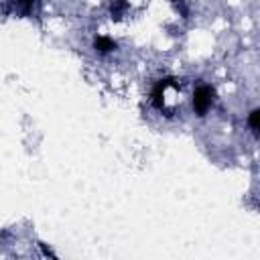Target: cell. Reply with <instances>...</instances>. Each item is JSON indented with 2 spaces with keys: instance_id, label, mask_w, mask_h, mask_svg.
Returning a JSON list of instances; mask_svg holds the SVG:
<instances>
[{
  "instance_id": "cell-8",
  "label": "cell",
  "mask_w": 260,
  "mask_h": 260,
  "mask_svg": "<svg viewBox=\"0 0 260 260\" xmlns=\"http://www.w3.org/2000/svg\"><path fill=\"white\" fill-rule=\"evenodd\" d=\"M39 246H41V250H43V254H45V256H51V258H57V254H53V252H51V250H49V248H47L45 244H39Z\"/></svg>"
},
{
  "instance_id": "cell-7",
  "label": "cell",
  "mask_w": 260,
  "mask_h": 260,
  "mask_svg": "<svg viewBox=\"0 0 260 260\" xmlns=\"http://www.w3.org/2000/svg\"><path fill=\"white\" fill-rule=\"evenodd\" d=\"M173 4L177 6V10L183 14V18H187L189 16V10H187V4H185V0H173Z\"/></svg>"
},
{
  "instance_id": "cell-6",
  "label": "cell",
  "mask_w": 260,
  "mask_h": 260,
  "mask_svg": "<svg viewBox=\"0 0 260 260\" xmlns=\"http://www.w3.org/2000/svg\"><path fill=\"white\" fill-rule=\"evenodd\" d=\"M248 126H250V130L258 136V130H260V110L258 108H254L250 114H248Z\"/></svg>"
},
{
  "instance_id": "cell-3",
  "label": "cell",
  "mask_w": 260,
  "mask_h": 260,
  "mask_svg": "<svg viewBox=\"0 0 260 260\" xmlns=\"http://www.w3.org/2000/svg\"><path fill=\"white\" fill-rule=\"evenodd\" d=\"M94 47H96V51H100V53H110V51L116 49V41H112L110 37H96Z\"/></svg>"
},
{
  "instance_id": "cell-4",
  "label": "cell",
  "mask_w": 260,
  "mask_h": 260,
  "mask_svg": "<svg viewBox=\"0 0 260 260\" xmlns=\"http://www.w3.org/2000/svg\"><path fill=\"white\" fill-rule=\"evenodd\" d=\"M35 2L37 0H16V2H12V8H14V12L22 14V16H29L33 12Z\"/></svg>"
},
{
  "instance_id": "cell-2",
  "label": "cell",
  "mask_w": 260,
  "mask_h": 260,
  "mask_svg": "<svg viewBox=\"0 0 260 260\" xmlns=\"http://www.w3.org/2000/svg\"><path fill=\"white\" fill-rule=\"evenodd\" d=\"M167 88H175V90H179V82H175L173 77H167V80L157 82V86L152 88V94H150L152 106L157 108V110H163V108H165V90H167Z\"/></svg>"
},
{
  "instance_id": "cell-5",
  "label": "cell",
  "mask_w": 260,
  "mask_h": 260,
  "mask_svg": "<svg viewBox=\"0 0 260 260\" xmlns=\"http://www.w3.org/2000/svg\"><path fill=\"white\" fill-rule=\"evenodd\" d=\"M126 10H128V2H126V0H114L112 6H110V12H112L114 20H120Z\"/></svg>"
},
{
  "instance_id": "cell-1",
  "label": "cell",
  "mask_w": 260,
  "mask_h": 260,
  "mask_svg": "<svg viewBox=\"0 0 260 260\" xmlns=\"http://www.w3.org/2000/svg\"><path fill=\"white\" fill-rule=\"evenodd\" d=\"M214 104V88L212 86H199L193 92V110L197 116H205L207 110Z\"/></svg>"
}]
</instances>
